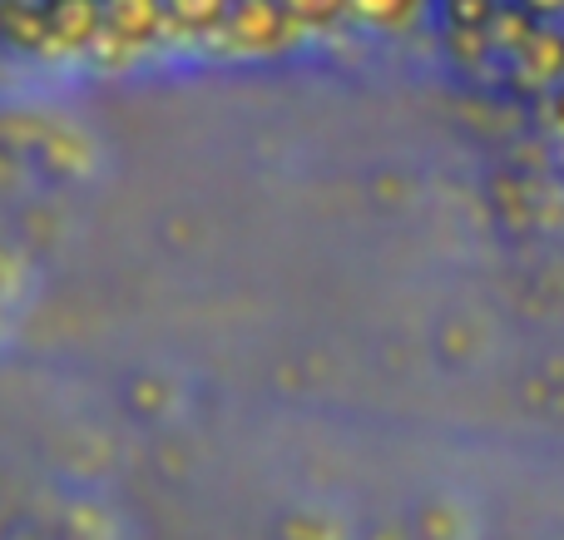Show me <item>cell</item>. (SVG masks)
<instances>
[{
  "instance_id": "1",
  "label": "cell",
  "mask_w": 564,
  "mask_h": 540,
  "mask_svg": "<svg viewBox=\"0 0 564 540\" xmlns=\"http://www.w3.org/2000/svg\"><path fill=\"white\" fill-rule=\"evenodd\" d=\"M302 40L307 35L292 25V15L278 0H228L224 20L208 30L204 45L218 50V55H234V60H268V55L297 50Z\"/></svg>"
},
{
  "instance_id": "2",
  "label": "cell",
  "mask_w": 564,
  "mask_h": 540,
  "mask_svg": "<svg viewBox=\"0 0 564 540\" xmlns=\"http://www.w3.org/2000/svg\"><path fill=\"white\" fill-rule=\"evenodd\" d=\"M510 60H516V69H520L525 85L555 89L564 79V30L555 25V20H535L530 35H525V45H520Z\"/></svg>"
},
{
  "instance_id": "3",
  "label": "cell",
  "mask_w": 564,
  "mask_h": 540,
  "mask_svg": "<svg viewBox=\"0 0 564 540\" xmlns=\"http://www.w3.org/2000/svg\"><path fill=\"white\" fill-rule=\"evenodd\" d=\"M431 0H347V20L371 35H406Z\"/></svg>"
},
{
  "instance_id": "4",
  "label": "cell",
  "mask_w": 564,
  "mask_h": 540,
  "mask_svg": "<svg viewBox=\"0 0 564 540\" xmlns=\"http://www.w3.org/2000/svg\"><path fill=\"white\" fill-rule=\"evenodd\" d=\"M228 0H164V20H169V40H194L204 45L208 30L224 20Z\"/></svg>"
},
{
  "instance_id": "5",
  "label": "cell",
  "mask_w": 564,
  "mask_h": 540,
  "mask_svg": "<svg viewBox=\"0 0 564 540\" xmlns=\"http://www.w3.org/2000/svg\"><path fill=\"white\" fill-rule=\"evenodd\" d=\"M292 15L302 35H327V30L347 25V0H278Z\"/></svg>"
},
{
  "instance_id": "6",
  "label": "cell",
  "mask_w": 564,
  "mask_h": 540,
  "mask_svg": "<svg viewBox=\"0 0 564 540\" xmlns=\"http://www.w3.org/2000/svg\"><path fill=\"white\" fill-rule=\"evenodd\" d=\"M500 0H441L446 25H466V30H486V20L496 15Z\"/></svg>"
},
{
  "instance_id": "7",
  "label": "cell",
  "mask_w": 564,
  "mask_h": 540,
  "mask_svg": "<svg viewBox=\"0 0 564 540\" xmlns=\"http://www.w3.org/2000/svg\"><path fill=\"white\" fill-rule=\"evenodd\" d=\"M520 10H530V15H540V20H560L564 0H520Z\"/></svg>"
}]
</instances>
